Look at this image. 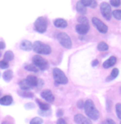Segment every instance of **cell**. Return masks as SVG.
Returning a JSON list of instances; mask_svg holds the SVG:
<instances>
[{"mask_svg": "<svg viewBox=\"0 0 121 124\" xmlns=\"http://www.w3.org/2000/svg\"><path fill=\"white\" fill-rule=\"evenodd\" d=\"M85 113H86V116L90 119L92 120H97L100 117V113L97 110V108L95 106L93 101L91 99H88L85 103Z\"/></svg>", "mask_w": 121, "mask_h": 124, "instance_id": "6da1fadb", "label": "cell"}, {"mask_svg": "<svg viewBox=\"0 0 121 124\" xmlns=\"http://www.w3.org/2000/svg\"><path fill=\"white\" fill-rule=\"evenodd\" d=\"M33 50L36 53L40 55H49L52 52V48L49 45L42 41H37L33 45Z\"/></svg>", "mask_w": 121, "mask_h": 124, "instance_id": "7a4b0ae2", "label": "cell"}, {"mask_svg": "<svg viewBox=\"0 0 121 124\" xmlns=\"http://www.w3.org/2000/svg\"><path fill=\"white\" fill-rule=\"evenodd\" d=\"M52 74H53V78L56 83L59 84V85H66L68 83L67 77L66 76L65 73L61 70L58 69V68H54Z\"/></svg>", "mask_w": 121, "mask_h": 124, "instance_id": "3957f363", "label": "cell"}, {"mask_svg": "<svg viewBox=\"0 0 121 124\" xmlns=\"http://www.w3.org/2000/svg\"><path fill=\"white\" fill-rule=\"evenodd\" d=\"M47 19L44 17H39L34 23V29L39 33H44L47 28Z\"/></svg>", "mask_w": 121, "mask_h": 124, "instance_id": "277c9868", "label": "cell"}, {"mask_svg": "<svg viewBox=\"0 0 121 124\" xmlns=\"http://www.w3.org/2000/svg\"><path fill=\"white\" fill-rule=\"evenodd\" d=\"M56 38H57L59 43L63 47L66 48V49H70V48H71V46H72L71 39H70V37L66 33H65V32L58 33Z\"/></svg>", "mask_w": 121, "mask_h": 124, "instance_id": "5b68a950", "label": "cell"}, {"mask_svg": "<svg viewBox=\"0 0 121 124\" xmlns=\"http://www.w3.org/2000/svg\"><path fill=\"white\" fill-rule=\"evenodd\" d=\"M33 63L36 67L39 68L41 70H46L48 68V62L40 55H35L33 58Z\"/></svg>", "mask_w": 121, "mask_h": 124, "instance_id": "8992f818", "label": "cell"}, {"mask_svg": "<svg viewBox=\"0 0 121 124\" xmlns=\"http://www.w3.org/2000/svg\"><path fill=\"white\" fill-rule=\"evenodd\" d=\"M100 12L103 17H104L106 20H110L112 17V11H111V7L108 3H102L100 4Z\"/></svg>", "mask_w": 121, "mask_h": 124, "instance_id": "52a82bcc", "label": "cell"}, {"mask_svg": "<svg viewBox=\"0 0 121 124\" xmlns=\"http://www.w3.org/2000/svg\"><path fill=\"white\" fill-rule=\"evenodd\" d=\"M92 23L97 30L101 33H106L108 31V27L105 25L101 20H100L97 17H93L92 18Z\"/></svg>", "mask_w": 121, "mask_h": 124, "instance_id": "ba28073f", "label": "cell"}, {"mask_svg": "<svg viewBox=\"0 0 121 124\" xmlns=\"http://www.w3.org/2000/svg\"><path fill=\"white\" fill-rule=\"evenodd\" d=\"M74 121L77 124H92L91 120L81 114H76L75 116Z\"/></svg>", "mask_w": 121, "mask_h": 124, "instance_id": "9c48e42d", "label": "cell"}, {"mask_svg": "<svg viewBox=\"0 0 121 124\" xmlns=\"http://www.w3.org/2000/svg\"><path fill=\"white\" fill-rule=\"evenodd\" d=\"M90 30V26L88 25H86V24H77L76 26V32L80 35H86V33L89 31Z\"/></svg>", "mask_w": 121, "mask_h": 124, "instance_id": "30bf717a", "label": "cell"}, {"mask_svg": "<svg viewBox=\"0 0 121 124\" xmlns=\"http://www.w3.org/2000/svg\"><path fill=\"white\" fill-rule=\"evenodd\" d=\"M41 96L43 99H45L46 101L49 102V103H52L55 100V97H54L53 93H52L51 90L47 89V90H44L42 92Z\"/></svg>", "mask_w": 121, "mask_h": 124, "instance_id": "8fae6325", "label": "cell"}, {"mask_svg": "<svg viewBox=\"0 0 121 124\" xmlns=\"http://www.w3.org/2000/svg\"><path fill=\"white\" fill-rule=\"evenodd\" d=\"M20 48L25 51H30L31 50H33V44L27 40H23L20 43Z\"/></svg>", "mask_w": 121, "mask_h": 124, "instance_id": "7c38bea8", "label": "cell"}, {"mask_svg": "<svg viewBox=\"0 0 121 124\" xmlns=\"http://www.w3.org/2000/svg\"><path fill=\"white\" fill-rule=\"evenodd\" d=\"M13 102V97L11 95H5L0 99V104L3 106H9L11 105Z\"/></svg>", "mask_w": 121, "mask_h": 124, "instance_id": "4fadbf2b", "label": "cell"}, {"mask_svg": "<svg viewBox=\"0 0 121 124\" xmlns=\"http://www.w3.org/2000/svg\"><path fill=\"white\" fill-rule=\"evenodd\" d=\"M116 61H117V59L115 56H110L107 61H105L103 63V67L105 68V69H108V68L114 66L116 64Z\"/></svg>", "mask_w": 121, "mask_h": 124, "instance_id": "5bb4252c", "label": "cell"}, {"mask_svg": "<svg viewBox=\"0 0 121 124\" xmlns=\"http://www.w3.org/2000/svg\"><path fill=\"white\" fill-rule=\"evenodd\" d=\"M53 23H54V26L58 27V28H66L68 26L67 22H66L65 19H62V18L56 19Z\"/></svg>", "mask_w": 121, "mask_h": 124, "instance_id": "9a60e30c", "label": "cell"}, {"mask_svg": "<svg viewBox=\"0 0 121 124\" xmlns=\"http://www.w3.org/2000/svg\"><path fill=\"white\" fill-rule=\"evenodd\" d=\"M76 8V11H77L78 13H80V15H85L86 13H87V9H86V7L83 4V3H82L81 1L77 2Z\"/></svg>", "mask_w": 121, "mask_h": 124, "instance_id": "2e32d148", "label": "cell"}, {"mask_svg": "<svg viewBox=\"0 0 121 124\" xmlns=\"http://www.w3.org/2000/svg\"><path fill=\"white\" fill-rule=\"evenodd\" d=\"M18 85H19V87H20V89H22V90H28V89H30L31 88H33L31 85H29V83L27 82V79H23V80H21L18 83Z\"/></svg>", "mask_w": 121, "mask_h": 124, "instance_id": "e0dca14e", "label": "cell"}, {"mask_svg": "<svg viewBox=\"0 0 121 124\" xmlns=\"http://www.w3.org/2000/svg\"><path fill=\"white\" fill-rule=\"evenodd\" d=\"M86 7H90L91 8H95L97 7V2L95 0H80Z\"/></svg>", "mask_w": 121, "mask_h": 124, "instance_id": "ac0fdd59", "label": "cell"}, {"mask_svg": "<svg viewBox=\"0 0 121 124\" xmlns=\"http://www.w3.org/2000/svg\"><path fill=\"white\" fill-rule=\"evenodd\" d=\"M36 102H37V103L38 104V106H39L40 109H41L42 111H50L49 104H47V103H43V102L39 100L38 99H36Z\"/></svg>", "mask_w": 121, "mask_h": 124, "instance_id": "d6986e66", "label": "cell"}, {"mask_svg": "<svg viewBox=\"0 0 121 124\" xmlns=\"http://www.w3.org/2000/svg\"><path fill=\"white\" fill-rule=\"evenodd\" d=\"M17 93H18L19 96H21V97L23 98H27V99H32V98H33L34 94L32 92H29V91H27V90H19L17 91Z\"/></svg>", "mask_w": 121, "mask_h": 124, "instance_id": "ffe728a7", "label": "cell"}, {"mask_svg": "<svg viewBox=\"0 0 121 124\" xmlns=\"http://www.w3.org/2000/svg\"><path fill=\"white\" fill-rule=\"evenodd\" d=\"M27 80V82L29 83V85L32 86V87H35V86L37 85V78L36 76H34V75H28L27 77V79H26Z\"/></svg>", "mask_w": 121, "mask_h": 124, "instance_id": "44dd1931", "label": "cell"}, {"mask_svg": "<svg viewBox=\"0 0 121 124\" xmlns=\"http://www.w3.org/2000/svg\"><path fill=\"white\" fill-rule=\"evenodd\" d=\"M13 71L10 70H6L4 73L3 74V79H4V81L6 82H9L13 79Z\"/></svg>", "mask_w": 121, "mask_h": 124, "instance_id": "7402d4cb", "label": "cell"}, {"mask_svg": "<svg viewBox=\"0 0 121 124\" xmlns=\"http://www.w3.org/2000/svg\"><path fill=\"white\" fill-rule=\"evenodd\" d=\"M118 75H119V70L117 69V68H114V69L112 70L110 76L106 79V81H111V80H113V79H116Z\"/></svg>", "mask_w": 121, "mask_h": 124, "instance_id": "603a6c76", "label": "cell"}, {"mask_svg": "<svg viewBox=\"0 0 121 124\" xmlns=\"http://www.w3.org/2000/svg\"><path fill=\"white\" fill-rule=\"evenodd\" d=\"M97 49L100 51H108L109 46L107 45V43H105L104 41H101V42H100L98 44Z\"/></svg>", "mask_w": 121, "mask_h": 124, "instance_id": "cb8c5ba5", "label": "cell"}, {"mask_svg": "<svg viewBox=\"0 0 121 124\" xmlns=\"http://www.w3.org/2000/svg\"><path fill=\"white\" fill-rule=\"evenodd\" d=\"M4 61H13V58H14V55H13V51H6L5 54H4Z\"/></svg>", "mask_w": 121, "mask_h": 124, "instance_id": "d4e9b609", "label": "cell"}, {"mask_svg": "<svg viewBox=\"0 0 121 124\" xmlns=\"http://www.w3.org/2000/svg\"><path fill=\"white\" fill-rule=\"evenodd\" d=\"M24 68H25V70H28V71H32V72H37L38 71V70H37V68L35 66V65H32V64H28V65H26L25 66H24Z\"/></svg>", "mask_w": 121, "mask_h": 124, "instance_id": "484cf974", "label": "cell"}, {"mask_svg": "<svg viewBox=\"0 0 121 124\" xmlns=\"http://www.w3.org/2000/svg\"><path fill=\"white\" fill-rule=\"evenodd\" d=\"M43 123V120L39 117H33V119L30 122V124H42Z\"/></svg>", "mask_w": 121, "mask_h": 124, "instance_id": "4316f807", "label": "cell"}, {"mask_svg": "<svg viewBox=\"0 0 121 124\" xmlns=\"http://www.w3.org/2000/svg\"><path fill=\"white\" fill-rule=\"evenodd\" d=\"M112 16L117 20H121V10H114L112 12Z\"/></svg>", "mask_w": 121, "mask_h": 124, "instance_id": "83f0119b", "label": "cell"}, {"mask_svg": "<svg viewBox=\"0 0 121 124\" xmlns=\"http://www.w3.org/2000/svg\"><path fill=\"white\" fill-rule=\"evenodd\" d=\"M78 22H79L80 24H86V25H88V19L86 18L85 16H80V17H78Z\"/></svg>", "mask_w": 121, "mask_h": 124, "instance_id": "f1b7e54d", "label": "cell"}, {"mask_svg": "<svg viewBox=\"0 0 121 124\" xmlns=\"http://www.w3.org/2000/svg\"><path fill=\"white\" fill-rule=\"evenodd\" d=\"M115 109L117 116H118L119 118L121 119V103H117L115 105Z\"/></svg>", "mask_w": 121, "mask_h": 124, "instance_id": "f546056e", "label": "cell"}, {"mask_svg": "<svg viewBox=\"0 0 121 124\" xmlns=\"http://www.w3.org/2000/svg\"><path fill=\"white\" fill-rule=\"evenodd\" d=\"M9 67V63H8V61H4V60L0 61V68H1V69L5 70V69H8Z\"/></svg>", "mask_w": 121, "mask_h": 124, "instance_id": "4dcf8cb0", "label": "cell"}, {"mask_svg": "<svg viewBox=\"0 0 121 124\" xmlns=\"http://www.w3.org/2000/svg\"><path fill=\"white\" fill-rule=\"evenodd\" d=\"M121 3V0H110V4L114 7H119Z\"/></svg>", "mask_w": 121, "mask_h": 124, "instance_id": "1f68e13d", "label": "cell"}, {"mask_svg": "<svg viewBox=\"0 0 121 124\" xmlns=\"http://www.w3.org/2000/svg\"><path fill=\"white\" fill-rule=\"evenodd\" d=\"M84 107H85V103L83 101L79 100L77 102V108H78L82 109V108H84Z\"/></svg>", "mask_w": 121, "mask_h": 124, "instance_id": "d6a6232c", "label": "cell"}, {"mask_svg": "<svg viewBox=\"0 0 121 124\" xmlns=\"http://www.w3.org/2000/svg\"><path fill=\"white\" fill-rule=\"evenodd\" d=\"M102 124H116V123H115V122L112 119H106L103 122Z\"/></svg>", "mask_w": 121, "mask_h": 124, "instance_id": "836d02e7", "label": "cell"}, {"mask_svg": "<svg viewBox=\"0 0 121 124\" xmlns=\"http://www.w3.org/2000/svg\"><path fill=\"white\" fill-rule=\"evenodd\" d=\"M44 85V81L43 80H42V79H38V81H37V87H42V85Z\"/></svg>", "mask_w": 121, "mask_h": 124, "instance_id": "e575fe53", "label": "cell"}, {"mask_svg": "<svg viewBox=\"0 0 121 124\" xmlns=\"http://www.w3.org/2000/svg\"><path fill=\"white\" fill-rule=\"evenodd\" d=\"M25 108L27 109H32L33 108H34V104L33 103H27V104L25 105Z\"/></svg>", "mask_w": 121, "mask_h": 124, "instance_id": "d590c367", "label": "cell"}, {"mask_svg": "<svg viewBox=\"0 0 121 124\" xmlns=\"http://www.w3.org/2000/svg\"><path fill=\"white\" fill-rule=\"evenodd\" d=\"M62 115H63V111L61 109H58L57 112H56V116L57 117H61Z\"/></svg>", "mask_w": 121, "mask_h": 124, "instance_id": "8d00e7d4", "label": "cell"}, {"mask_svg": "<svg viewBox=\"0 0 121 124\" xmlns=\"http://www.w3.org/2000/svg\"><path fill=\"white\" fill-rule=\"evenodd\" d=\"M56 124H66V121L64 119L60 118V119L57 120V123H56Z\"/></svg>", "mask_w": 121, "mask_h": 124, "instance_id": "74e56055", "label": "cell"}, {"mask_svg": "<svg viewBox=\"0 0 121 124\" xmlns=\"http://www.w3.org/2000/svg\"><path fill=\"white\" fill-rule=\"evenodd\" d=\"M6 45L4 43V41H0V50H3L5 49Z\"/></svg>", "mask_w": 121, "mask_h": 124, "instance_id": "f35d334b", "label": "cell"}, {"mask_svg": "<svg viewBox=\"0 0 121 124\" xmlns=\"http://www.w3.org/2000/svg\"><path fill=\"white\" fill-rule=\"evenodd\" d=\"M98 64H99V61H97V60H95V61H92V66H96V65H98Z\"/></svg>", "mask_w": 121, "mask_h": 124, "instance_id": "ab89813d", "label": "cell"}, {"mask_svg": "<svg viewBox=\"0 0 121 124\" xmlns=\"http://www.w3.org/2000/svg\"><path fill=\"white\" fill-rule=\"evenodd\" d=\"M2 124H13V123H9V122L4 121V122H3V123H2Z\"/></svg>", "mask_w": 121, "mask_h": 124, "instance_id": "60d3db41", "label": "cell"}, {"mask_svg": "<svg viewBox=\"0 0 121 124\" xmlns=\"http://www.w3.org/2000/svg\"><path fill=\"white\" fill-rule=\"evenodd\" d=\"M1 94H2V91L0 90V99H1Z\"/></svg>", "mask_w": 121, "mask_h": 124, "instance_id": "b9f144b4", "label": "cell"}, {"mask_svg": "<svg viewBox=\"0 0 121 124\" xmlns=\"http://www.w3.org/2000/svg\"><path fill=\"white\" fill-rule=\"evenodd\" d=\"M0 56H1V51H0Z\"/></svg>", "mask_w": 121, "mask_h": 124, "instance_id": "7bdbcfd3", "label": "cell"}, {"mask_svg": "<svg viewBox=\"0 0 121 124\" xmlns=\"http://www.w3.org/2000/svg\"><path fill=\"white\" fill-rule=\"evenodd\" d=\"M120 91H121V88H120Z\"/></svg>", "mask_w": 121, "mask_h": 124, "instance_id": "ee69618b", "label": "cell"}, {"mask_svg": "<svg viewBox=\"0 0 121 124\" xmlns=\"http://www.w3.org/2000/svg\"><path fill=\"white\" fill-rule=\"evenodd\" d=\"M120 124H121V123H120Z\"/></svg>", "mask_w": 121, "mask_h": 124, "instance_id": "f6af8a7d", "label": "cell"}]
</instances>
